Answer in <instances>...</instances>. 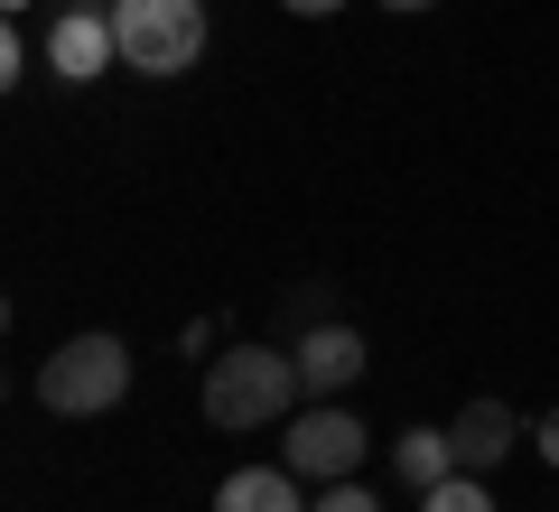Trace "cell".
<instances>
[{
  "mask_svg": "<svg viewBox=\"0 0 559 512\" xmlns=\"http://www.w3.org/2000/svg\"><path fill=\"white\" fill-rule=\"evenodd\" d=\"M299 355H280V345H224L205 364L197 401H205V429H271V419L299 410Z\"/></svg>",
  "mask_w": 559,
  "mask_h": 512,
  "instance_id": "6da1fadb",
  "label": "cell"
},
{
  "mask_svg": "<svg viewBox=\"0 0 559 512\" xmlns=\"http://www.w3.org/2000/svg\"><path fill=\"white\" fill-rule=\"evenodd\" d=\"M121 392H131V345L121 335H66L38 364V401L57 419H103V410H121Z\"/></svg>",
  "mask_w": 559,
  "mask_h": 512,
  "instance_id": "7a4b0ae2",
  "label": "cell"
},
{
  "mask_svg": "<svg viewBox=\"0 0 559 512\" xmlns=\"http://www.w3.org/2000/svg\"><path fill=\"white\" fill-rule=\"evenodd\" d=\"M112 38L131 75H187L205 57V0H112Z\"/></svg>",
  "mask_w": 559,
  "mask_h": 512,
  "instance_id": "3957f363",
  "label": "cell"
},
{
  "mask_svg": "<svg viewBox=\"0 0 559 512\" xmlns=\"http://www.w3.org/2000/svg\"><path fill=\"white\" fill-rule=\"evenodd\" d=\"M364 419L345 410V401H308V410H289V438H280V466L299 475V485H345V475L364 466Z\"/></svg>",
  "mask_w": 559,
  "mask_h": 512,
  "instance_id": "277c9868",
  "label": "cell"
},
{
  "mask_svg": "<svg viewBox=\"0 0 559 512\" xmlns=\"http://www.w3.org/2000/svg\"><path fill=\"white\" fill-rule=\"evenodd\" d=\"M121 66V38H112V10L103 0H75V10H57V28H47V75L57 84H94Z\"/></svg>",
  "mask_w": 559,
  "mask_h": 512,
  "instance_id": "5b68a950",
  "label": "cell"
},
{
  "mask_svg": "<svg viewBox=\"0 0 559 512\" xmlns=\"http://www.w3.org/2000/svg\"><path fill=\"white\" fill-rule=\"evenodd\" d=\"M289 355H299L308 401H345V392L364 382V335H355V326H336V317H318V326H308Z\"/></svg>",
  "mask_w": 559,
  "mask_h": 512,
  "instance_id": "8992f818",
  "label": "cell"
},
{
  "mask_svg": "<svg viewBox=\"0 0 559 512\" xmlns=\"http://www.w3.org/2000/svg\"><path fill=\"white\" fill-rule=\"evenodd\" d=\"M448 438H457V475H495L503 456L522 448V419L503 410V401H466V410L448 419Z\"/></svg>",
  "mask_w": 559,
  "mask_h": 512,
  "instance_id": "52a82bcc",
  "label": "cell"
},
{
  "mask_svg": "<svg viewBox=\"0 0 559 512\" xmlns=\"http://www.w3.org/2000/svg\"><path fill=\"white\" fill-rule=\"evenodd\" d=\"M215 512H308V493L289 466H234L215 485Z\"/></svg>",
  "mask_w": 559,
  "mask_h": 512,
  "instance_id": "ba28073f",
  "label": "cell"
},
{
  "mask_svg": "<svg viewBox=\"0 0 559 512\" xmlns=\"http://www.w3.org/2000/svg\"><path fill=\"white\" fill-rule=\"evenodd\" d=\"M392 466H401V485H411V493H429V485L457 475V438H448V429H401L392 438Z\"/></svg>",
  "mask_w": 559,
  "mask_h": 512,
  "instance_id": "9c48e42d",
  "label": "cell"
},
{
  "mask_svg": "<svg viewBox=\"0 0 559 512\" xmlns=\"http://www.w3.org/2000/svg\"><path fill=\"white\" fill-rule=\"evenodd\" d=\"M419 512H503V503H495V485H485V475H448V485L419 493Z\"/></svg>",
  "mask_w": 559,
  "mask_h": 512,
  "instance_id": "30bf717a",
  "label": "cell"
},
{
  "mask_svg": "<svg viewBox=\"0 0 559 512\" xmlns=\"http://www.w3.org/2000/svg\"><path fill=\"white\" fill-rule=\"evenodd\" d=\"M308 512H382V503H373V493L355 485V475H345V485H326V493H318V503H308Z\"/></svg>",
  "mask_w": 559,
  "mask_h": 512,
  "instance_id": "8fae6325",
  "label": "cell"
},
{
  "mask_svg": "<svg viewBox=\"0 0 559 512\" xmlns=\"http://www.w3.org/2000/svg\"><path fill=\"white\" fill-rule=\"evenodd\" d=\"M20 75H28V38L10 28V38H0V84H20Z\"/></svg>",
  "mask_w": 559,
  "mask_h": 512,
  "instance_id": "7c38bea8",
  "label": "cell"
},
{
  "mask_svg": "<svg viewBox=\"0 0 559 512\" xmlns=\"http://www.w3.org/2000/svg\"><path fill=\"white\" fill-rule=\"evenodd\" d=\"M280 10H289V20H336L345 0H280Z\"/></svg>",
  "mask_w": 559,
  "mask_h": 512,
  "instance_id": "4fadbf2b",
  "label": "cell"
},
{
  "mask_svg": "<svg viewBox=\"0 0 559 512\" xmlns=\"http://www.w3.org/2000/svg\"><path fill=\"white\" fill-rule=\"evenodd\" d=\"M532 438H540V466H559V410H550V419H540V429H532Z\"/></svg>",
  "mask_w": 559,
  "mask_h": 512,
  "instance_id": "5bb4252c",
  "label": "cell"
},
{
  "mask_svg": "<svg viewBox=\"0 0 559 512\" xmlns=\"http://www.w3.org/2000/svg\"><path fill=\"white\" fill-rule=\"evenodd\" d=\"M382 10H439V0H382Z\"/></svg>",
  "mask_w": 559,
  "mask_h": 512,
  "instance_id": "9a60e30c",
  "label": "cell"
},
{
  "mask_svg": "<svg viewBox=\"0 0 559 512\" xmlns=\"http://www.w3.org/2000/svg\"><path fill=\"white\" fill-rule=\"evenodd\" d=\"M0 10H28V0H0Z\"/></svg>",
  "mask_w": 559,
  "mask_h": 512,
  "instance_id": "2e32d148",
  "label": "cell"
},
{
  "mask_svg": "<svg viewBox=\"0 0 559 512\" xmlns=\"http://www.w3.org/2000/svg\"><path fill=\"white\" fill-rule=\"evenodd\" d=\"M103 10H112V0H103Z\"/></svg>",
  "mask_w": 559,
  "mask_h": 512,
  "instance_id": "e0dca14e",
  "label": "cell"
}]
</instances>
